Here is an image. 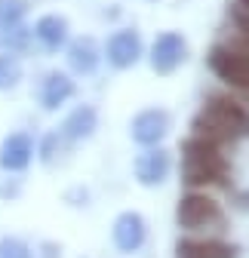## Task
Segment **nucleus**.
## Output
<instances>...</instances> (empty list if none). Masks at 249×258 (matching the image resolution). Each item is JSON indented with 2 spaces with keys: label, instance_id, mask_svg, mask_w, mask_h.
<instances>
[{
  "label": "nucleus",
  "instance_id": "11",
  "mask_svg": "<svg viewBox=\"0 0 249 258\" xmlns=\"http://www.w3.org/2000/svg\"><path fill=\"white\" fill-rule=\"evenodd\" d=\"M71 95H74V80L68 74H61V71L46 74V80L40 83V105L46 111H55L58 105H65Z\"/></svg>",
  "mask_w": 249,
  "mask_h": 258
},
{
  "label": "nucleus",
  "instance_id": "7",
  "mask_svg": "<svg viewBox=\"0 0 249 258\" xmlns=\"http://www.w3.org/2000/svg\"><path fill=\"white\" fill-rule=\"evenodd\" d=\"M31 157H34V142H31V136L28 133H13L0 145V169L22 172L31 163Z\"/></svg>",
  "mask_w": 249,
  "mask_h": 258
},
{
  "label": "nucleus",
  "instance_id": "10",
  "mask_svg": "<svg viewBox=\"0 0 249 258\" xmlns=\"http://www.w3.org/2000/svg\"><path fill=\"white\" fill-rule=\"evenodd\" d=\"M169 166H172L169 154L160 151V148H151L136 160V175H139L142 184H160L169 175Z\"/></svg>",
  "mask_w": 249,
  "mask_h": 258
},
{
  "label": "nucleus",
  "instance_id": "21",
  "mask_svg": "<svg viewBox=\"0 0 249 258\" xmlns=\"http://www.w3.org/2000/svg\"><path fill=\"white\" fill-rule=\"evenodd\" d=\"M234 4H237V7H240L243 13H249V0H234Z\"/></svg>",
  "mask_w": 249,
  "mask_h": 258
},
{
  "label": "nucleus",
  "instance_id": "15",
  "mask_svg": "<svg viewBox=\"0 0 249 258\" xmlns=\"http://www.w3.org/2000/svg\"><path fill=\"white\" fill-rule=\"evenodd\" d=\"M68 61H71V68L77 74H92V71H96V64H99V46L92 43L89 37H80V40L71 43Z\"/></svg>",
  "mask_w": 249,
  "mask_h": 258
},
{
  "label": "nucleus",
  "instance_id": "13",
  "mask_svg": "<svg viewBox=\"0 0 249 258\" xmlns=\"http://www.w3.org/2000/svg\"><path fill=\"white\" fill-rule=\"evenodd\" d=\"M96 123H99V117H96V111L92 108H77V111H71L68 117H65V123H61V139H68V142H80V139H89L92 136V129H96Z\"/></svg>",
  "mask_w": 249,
  "mask_h": 258
},
{
  "label": "nucleus",
  "instance_id": "17",
  "mask_svg": "<svg viewBox=\"0 0 249 258\" xmlns=\"http://www.w3.org/2000/svg\"><path fill=\"white\" fill-rule=\"evenodd\" d=\"M28 34H31V31L22 22L19 25H10V28H0V46L10 49V52H16V49H22L28 43Z\"/></svg>",
  "mask_w": 249,
  "mask_h": 258
},
{
  "label": "nucleus",
  "instance_id": "3",
  "mask_svg": "<svg viewBox=\"0 0 249 258\" xmlns=\"http://www.w3.org/2000/svg\"><path fill=\"white\" fill-rule=\"evenodd\" d=\"M222 209L219 203H215L212 197H206V194H184L181 203H178V224L188 231H209V228H222Z\"/></svg>",
  "mask_w": 249,
  "mask_h": 258
},
{
  "label": "nucleus",
  "instance_id": "2",
  "mask_svg": "<svg viewBox=\"0 0 249 258\" xmlns=\"http://www.w3.org/2000/svg\"><path fill=\"white\" fill-rule=\"evenodd\" d=\"M181 160H184V181L191 187H200V184H225V175H228V163L222 157V148L212 145L206 139H191L184 142L181 148Z\"/></svg>",
  "mask_w": 249,
  "mask_h": 258
},
{
  "label": "nucleus",
  "instance_id": "6",
  "mask_svg": "<svg viewBox=\"0 0 249 258\" xmlns=\"http://www.w3.org/2000/svg\"><path fill=\"white\" fill-rule=\"evenodd\" d=\"M166 133H169V114L160 111V108H148L133 120V139L145 148L157 145Z\"/></svg>",
  "mask_w": 249,
  "mask_h": 258
},
{
  "label": "nucleus",
  "instance_id": "16",
  "mask_svg": "<svg viewBox=\"0 0 249 258\" xmlns=\"http://www.w3.org/2000/svg\"><path fill=\"white\" fill-rule=\"evenodd\" d=\"M22 80V61L13 52H0V89H13Z\"/></svg>",
  "mask_w": 249,
  "mask_h": 258
},
{
  "label": "nucleus",
  "instance_id": "20",
  "mask_svg": "<svg viewBox=\"0 0 249 258\" xmlns=\"http://www.w3.org/2000/svg\"><path fill=\"white\" fill-rule=\"evenodd\" d=\"M55 145H58V133H52V136H46V142H43V148H40V154H43V160H52V154H55Z\"/></svg>",
  "mask_w": 249,
  "mask_h": 258
},
{
  "label": "nucleus",
  "instance_id": "9",
  "mask_svg": "<svg viewBox=\"0 0 249 258\" xmlns=\"http://www.w3.org/2000/svg\"><path fill=\"white\" fill-rule=\"evenodd\" d=\"M139 55H142V40L136 31H117L108 40V61L114 68H130L139 61Z\"/></svg>",
  "mask_w": 249,
  "mask_h": 258
},
{
  "label": "nucleus",
  "instance_id": "4",
  "mask_svg": "<svg viewBox=\"0 0 249 258\" xmlns=\"http://www.w3.org/2000/svg\"><path fill=\"white\" fill-rule=\"evenodd\" d=\"M209 68L215 71L219 80L249 92V55L246 52H240L234 46H215L209 52Z\"/></svg>",
  "mask_w": 249,
  "mask_h": 258
},
{
  "label": "nucleus",
  "instance_id": "18",
  "mask_svg": "<svg viewBox=\"0 0 249 258\" xmlns=\"http://www.w3.org/2000/svg\"><path fill=\"white\" fill-rule=\"evenodd\" d=\"M25 16V0H0V28L19 25Z\"/></svg>",
  "mask_w": 249,
  "mask_h": 258
},
{
  "label": "nucleus",
  "instance_id": "8",
  "mask_svg": "<svg viewBox=\"0 0 249 258\" xmlns=\"http://www.w3.org/2000/svg\"><path fill=\"white\" fill-rule=\"evenodd\" d=\"M145 243V218L139 212H123L114 221V246L120 252H136Z\"/></svg>",
  "mask_w": 249,
  "mask_h": 258
},
{
  "label": "nucleus",
  "instance_id": "14",
  "mask_svg": "<svg viewBox=\"0 0 249 258\" xmlns=\"http://www.w3.org/2000/svg\"><path fill=\"white\" fill-rule=\"evenodd\" d=\"M178 258H234V246L222 240H184L178 243Z\"/></svg>",
  "mask_w": 249,
  "mask_h": 258
},
{
  "label": "nucleus",
  "instance_id": "19",
  "mask_svg": "<svg viewBox=\"0 0 249 258\" xmlns=\"http://www.w3.org/2000/svg\"><path fill=\"white\" fill-rule=\"evenodd\" d=\"M0 258H31V249L16 237H4L0 240Z\"/></svg>",
  "mask_w": 249,
  "mask_h": 258
},
{
  "label": "nucleus",
  "instance_id": "5",
  "mask_svg": "<svg viewBox=\"0 0 249 258\" xmlns=\"http://www.w3.org/2000/svg\"><path fill=\"white\" fill-rule=\"evenodd\" d=\"M184 52H188V46H184L181 34H175V31H166V34L157 37V43H154L151 49V64L157 74H172L178 64L184 61Z\"/></svg>",
  "mask_w": 249,
  "mask_h": 258
},
{
  "label": "nucleus",
  "instance_id": "1",
  "mask_svg": "<svg viewBox=\"0 0 249 258\" xmlns=\"http://www.w3.org/2000/svg\"><path fill=\"white\" fill-rule=\"evenodd\" d=\"M194 129H197V139H206L222 148L225 142L249 136V111L240 102L228 99V95H212L209 105L194 120Z\"/></svg>",
  "mask_w": 249,
  "mask_h": 258
},
{
  "label": "nucleus",
  "instance_id": "12",
  "mask_svg": "<svg viewBox=\"0 0 249 258\" xmlns=\"http://www.w3.org/2000/svg\"><path fill=\"white\" fill-rule=\"evenodd\" d=\"M34 37H37V43L43 49L55 52V49L65 46V40H68V22L61 16H40L37 25H34Z\"/></svg>",
  "mask_w": 249,
  "mask_h": 258
}]
</instances>
